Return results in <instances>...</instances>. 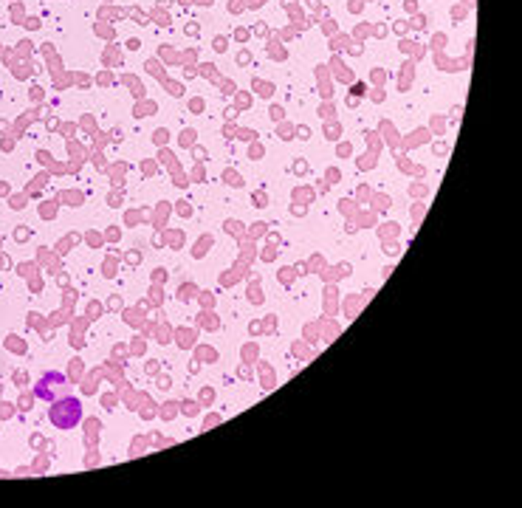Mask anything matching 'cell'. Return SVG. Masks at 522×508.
<instances>
[{
    "label": "cell",
    "mask_w": 522,
    "mask_h": 508,
    "mask_svg": "<svg viewBox=\"0 0 522 508\" xmlns=\"http://www.w3.org/2000/svg\"><path fill=\"white\" fill-rule=\"evenodd\" d=\"M54 407L49 409V418H51V424L57 427V429H74V427H79V421H82V401L77 398V396H62V398H57V401H51Z\"/></svg>",
    "instance_id": "obj_1"
},
{
    "label": "cell",
    "mask_w": 522,
    "mask_h": 508,
    "mask_svg": "<svg viewBox=\"0 0 522 508\" xmlns=\"http://www.w3.org/2000/svg\"><path fill=\"white\" fill-rule=\"evenodd\" d=\"M68 392H71L68 379H65V373H60V370L42 373V376L37 379V384H34V396H37L40 401H57V398L68 396Z\"/></svg>",
    "instance_id": "obj_2"
}]
</instances>
